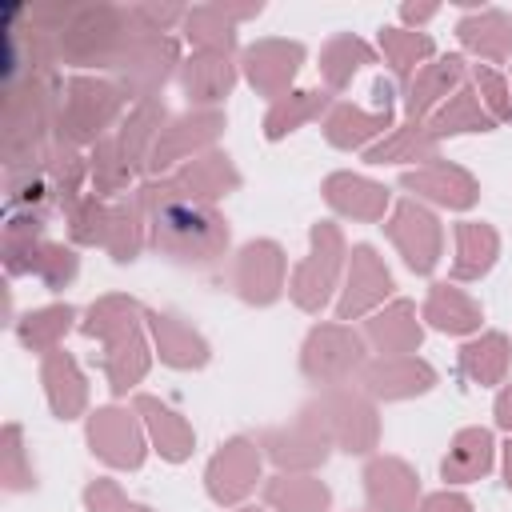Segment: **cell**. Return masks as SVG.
<instances>
[{"label": "cell", "instance_id": "obj_1", "mask_svg": "<svg viewBox=\"0 0 512 512\" xmlns=\"http://www.w3.org/2000/svg\"><path fill=\"white\" fill-rule=\"evenodd\" d=\"M148 220V244L176 264H212L228 248V220L216 204H200L176 188L172 176H156L136 188Z\"/></svg>", "mask_w": 512, "mask_h": 512}, {"label": "cell", "instance_id": "obj_2", "mask_svg": "<svg viewBox=\"0 0 512 512\" xmlns=\"http://www.w3.org/2000/svg\"><path fill=\"white\" fill-rule=\"evenodd\" d=\"M136 20L132 8H116V4H76V16L64 24V32L56 36L60 44V60L68 64H104L112 68L116 56L124 52V44L136 36Z\"/></svg>", "mask_w": 512, "mask_h": 512}, {"label": "cell", "instance_id": "obj_3", "mask_svg": "<svg viewBox=\"0 0 512 512\" xmlns=\"http://www.w3.org/2000/svg\"><path fill=\"white\" fill-rule=\"evenodd\" d=\"M124 104H128V96L120 92L116 80L72 76L64 84V100H60V116H56V144H68V148L100 144L104 132L124 112Z\"/></svg>", "mask_w": 512, "mask_h": 512}, {"label": "cell", "instance_id": "obj_4", "mask_svg": "<svg viewBox=\"0 0 512 512\" xmlns=\"http://www.w3.org/2000/svg\"><path fill=\"white\" fill-rule=\"evenodd\" d=\"M308 424H316L328 444L344 448V452H372L376 440H380V420H376V408L368 400V392H352V388H328L320 392L312 404H304L300 412Z\"/></svg>", "mask_w": 512, "mask_h": 512}, {"label": "cell", "instance_id": "obj_5", "mask_svg": "<svg viewBox=\"0 0 512 512\" xmlns=\"http://www.w3.org/2000/svg\"><path fill=\"white\" fill-rule=\"evenodd\" d=\"M308 240H312V248H308V256L296 264V272H292V280H288V296H292L296 308L320 312V308L328 304L336 280H340V268H344V256H348V252H344V236H340V228H336L332 220L312 224Z\"/></svg>", "mask_w": 512, "mask_h": 512}, {"label": "cell", "instance_id": "obj_6", "mask_svg": "<svg viewBox=\"0 0 512 512\" xmlns=\"http://www.w3.org/2000/svg\"><path fill=\"white\" fill-rule=\"evenodd\" d=\"M176 68H180V48L164 32H136L112 64L120 92L136 100H156V92Z\"/></svg>", "mask_w": 512, "mask_h": 512}, {"label": "cell", "instance_id": "obj_7", "mask_svg": "<svg viewBox=\"0 0 512 512\" xmlns=\"http://www.w3.org/2000/svg\"><path fill=\"white\" fill-rule=\"evenodd\" d=\"M364 364V336L348 324H316L300 348V368L312 384H344Z\"/></svg>", "mask_w": 512, "mask_h": 512}, {"label": "cell", "instance_id": "obj_8", "mask_svg": "<svg viewBox=\"0 0 512 512\" xmlns=\"http://www.w3.org/2000/svg\"><path fill=\"white\" fill-rule=\"evenodd\" d=\"M224 132V112L220 108H192L176 120H168L152 144V156H148V172L160 176L168 172L172 164H188L196 156H204L216 136Z\"/></svg>", "mask_w": 512, "mask_h": 512}, {"label": "cell", "instance_id": "obj_9", "mask_svg": "<svg viewBox=\"0 0 512 512\" xmlns=\"http://www.w3.org/2000/svg\"><path fill=\"white\" fill-rule=\"evenodd\" d=\"M388 240L396 244V252L404 256V264L416 272V276H428L436 264H440V248H444V232H440V220L416 204V200H400L384 224Z\"/></svg>", "mask_w": 512, "mask_h": 512}, {"label": "cell", "instance_id": "obj_10", "mask_svg": "<svg viewBox=\"0 0 512 512\" xmlns=\"http://www.w3.org/2000/svg\"><path fill=\"white\" fill-rule=\"evenodd\" d=\"M260 444L248 436H232L204 468V488L216 504H240L260 480Z\"/></svg>", "mask_w": 512, "mask_h": 512}, {"label": "cell", "instance_id": "obj_11", "mask_svg": "<svg viewBox=\"0 0 512 512\" xmlns=\"http://www.w3.org/2000/svg\"><path fill=\"white\" fill-rule=\"evenodd\" d=\"M376 108H360V104H332L324 116V140L332 148H364L368 140H376L384 128H392V88L384 80L372 84Z\"/></svg>", "mask_w": 512, "mask_h": 512}, {"label": "cell", "instance_id": "obj_12", "mask_svg": "<svg viewBox=\"0 0 512 512\" xmlns=\"http://www.w3.org/2000/svg\"><path fill=\"white\" fill-rule=\"evenodd\" d=\"M88 444L112 468L144 464V428H140V416L128 408H96L88 416Z\"/></svg>", "mask_w": 512, "mask_h": 512}, {"label": "cell", "instance_id": "obj_13", "mask_svg": "<svg viewBox=\"0 0 512 512\" xmlns=\"http://www.w3.org/2000/svg\"><path fill=\"white\" fill-rule=\"evenodd\" d=\"M300 64H304V48L296 40H256L240 56V68H244L248 84L260 96H272V100L288 96V84L296 80Z\"/></svg>", "mask_w": 512, "mask_h": 512}, {"label": "cell", "instance_id": "obj_14", "mask_svg": "<svg viewBox=\"0 0 512 512\" xmlns=\"http://www.w3.org/2000/svg\"><path fill=\"white\" fill-rule=\"evenodd\" d=\"M388 292H392L388 264L376 256L372 244H356L352 256H348V280H344V292L336 300V316L340 320H356V316L372 312L376 304H384Z\"/></svg>", "mask_w": 512, "mask_h": 512}, {"label": "cell", "instance_id": "obj_15", "mask_svg": "<svg viewBox=\"0 0 512 512\" xmlns=\"http://www.w3.org/2000/svg\"><path fill=\"white\" fill-rule=\"evenodd\" d=\"M436 384V368L420 356H376L360 364V388L376 400H408Z\"/></svg>", "mask_w": 512, "mask_h": 512}, {"label": "cell", "instance_id": "obj_16", "mask_svg": "<svg viewBox=\"0 0 512 512\" xmlns=\"http://www.w3.org/2000/svg\"><path fill=\"white\" fill-rule=\"evenodd\" d=\"M232 288L248 304H272L284 292V248L276 240H252L240 248Z\"/></svg>", "mask_w": 512, "mask_h": 512}, {"label": "cell", "instance_id": "obj_17", "mask_svg": "<svg viewBox=\"0 0 512 512\" xmlns=\"http://www.w3.org/2000/svg\"><path fill=\"white\" fill-rule=\"evenodd\" d=\"M260 452L280 468V472H312L316 464H324L328 460V436L316 428V424H308L304 416H296L292 424H284V428H268V432H260Z\"/></svg>", "mask_w": 512, "mask_h": 512}, {"label": "cell", "instance_id": "obj_18", "mask_svg": "<svg viewBox=\"0 0 512 512\" xmlns=\"http://www.w3.org/2000/svg\"><path fill=\"white\" fill-rule=\"evenodd\" d=\"M400 188L420 196V200H432L440 208H472L476 196H480V184L472 180V172H464L460 164H448V160H428L412 172L400 176Z\"/></svg>", "mask_w": 512, "mask_h": 512}, {"label": "cell", "instance_id": "obj_19", "mask_svg": "<svg viewBox=\"0 0 512 512\" xmlns=\"http://www.w3.org/2000/svg\"><path fill=\"white\" fill-rule=\"evenodd\" d=\"M364 496L372 512H416L420 480L400 456H372L364 464Z\"/></svg>", "mask_w": 512, "mask_h": 512}, {"label": "cell", "instance_id": "obj_20", "mask_svg": "<svg viewBox=\"0 0 512 512\" xmlns=\"http://www.w3.org/2000/svg\"><path fill=\"white\" fill-rule=\"evenodd\" d=\"M256 12H260V4H200V8H188L184 36L200 52L232 56V48H236V20H248Z\"/></svg>", "mask_w": 512, "mask_h": 512}, {"label": "cell", "instance_id": "obj_21", "mask_svg": "<svg viewBox=\"0 0 512 512\" xmlns=\"http://www.w3.org/2000/svg\"><path fill=\"white\" fill-rule=\"evenodd\" d=\"M464 76H468V64H464V56H456V52H448V56H440V60L416 68V76L408 80V92H404V112H408V120H424L428 112H436V108L460 88Z\"/></svg>", "mask_w": 512, "mask_h": 512}, {"label": "cell", "instance_id": "obj_22", "mask_svg": "<svg viewBox=\"0 0 512 512\" xmlns=\"http://www.w3.org/2000/svg\"><path fill=\"white\" fill-rule=\"evenodd\" d=\"M364 340L380 352V356H416L424 328L416 320V304L412 300H392L388 308L372 312L364 320Z\"/></svg>", "mask_w": 512, "mask_h": 512}, {"label": "cell", "instance_id": "obj_23", "mask_svg": "<svg viewBox=\"0 0 512 512\" xmlns=\"http://www.w3.org/2000/svg\"><path fill=\"white\" fill-rule=\"evenodd\" d=\"M132 412L144 420V428H148V440L156 444V452L164 456V460H172V464H180V460H188L192 456V444H196V432H192V424L176 412V408H168L160 396H148V392H140L136 400H132Z\"/></svg>", "mask_w": 512, "mask_h": 512}, {"label": "cell", "instance_id": "obj_24", "mask_svg": "<svg viewBox=\"0 0 512 512\" xmlns=\"http://www.w3.org/2000/svg\"><path fill=\"white\" fill-rule=\"evenodd\" d=\"M156 352L168 368H204L208 364V340L176 312H144Z\"/></svg>", "mask_w": 512, "mask_h": 512}, {"label": "cell", "instance_id": "obj_25", "mask_svg": "<svg viewBox=\"0 0 512 512\" xmlns=\"http://www.w3.org/2000/svg\"><path fill=\"white\" fill-rule=\"evenodd\" d=\"M172 180H176V188L184 196H192L200 204H216L220 196H228V192L240 188V172H236V164H232L228 152H204V156L180 164L172 172Z\"/></svg>", "mask_w": 512, "mask_h": 512}, {"label": "cell", "instance_id": "obj_26", "mask_svg": "<svg viewBox=\"0 0 512 512\" xmlns=\"http://www.w3.org/2000/svg\"><path fill=\"white\" fill-rule=\"evenodd\" d=\"M324 200L340 216L368 220V224L384 220V212H388V188L368 180V176H356V172H332L324 180Z\"/></svg>", "mask_w": 512, "mask_h": 512}, {"label": "cell", "instance_id": "obj_27", "mask_svg": "<svg viewBox=\"0 0 512 512\" xmlns=\"http://www.w3.org/2000/svg\"><path fill=\"white\" fill-rule=\"evenodd\" d=\"M40 380H44V392H48V404L60 420H76L88 404V384H84V372L80 364L64 352V348H52L44 352V364H40Z\"/></svg>", "mask_w": 512, "mask_h": 512}, {"label": "cell", "instance_id": "obj_28", "mask_svg": "<svg viewBox=\"0 0 512 512\" xmlns=\"http://www.w3.org/2000/svg\"><path fill=\"white\" fill-rule=\"evenodd\" d=\"M236 84V64L232 56H216V52H196L192 60L180 64V88L188 96V104L196 108H212L216 100H224Z\"/></svg>", "mask_w": 512, "mask_h": 512}, {"label": "cell", "instance_id": "obj_29", "mask_svg": "<svg viewBox=\"0 0 512 512\" xmlns=\"http://www.w3.org/2000/svg\"><path fill=\"white\" fill-rule=\"evenodd\" d=\"M456 36L468 52H476L480 60H492V64H504L512 56V20L508 12L500 8H476L468 16H460L456 24Z\"/></svg>", "mask_w": 512, "mask_h": 512}, {"label": "cell", "instance_id": "obj_30", "mask_svg": "<svg viewBox=\"0 0 512 512\" xmlns=\"http://www.w3.org/2000/svg\"><path fill=\"white\" fill-rule=\"evenodd\" d=\"M492 456H496V440L488 428H460L452 436L448 456L440 460V476L448 484H472L492 472Z\"/></svg>", "mask_w": 512, "mask_h": 512}, {"label": "cell", "instance_id": "obj_31", "mask_svg": "<svg viewBox=\"0 0 512 512\" xmlns=\"http://www.w3.org/2000/svg\"><path fill=\"white\" fill-rule=\"evenodd\" d=\"M164 124H168V112L160 100H136V108L124 116L116 144H120L132 172H148V156H152V144H156Z\"/></svg>", "mask_w": 512, "mask_h": 512}, {"label": "cell", "instance_id": "obj_32", "mask_svg": "<svg viewBox=\"0 0 512 512\" xmlns=\"http://www.w3.org/2000/svg\"><path fill=\"white\" fill-rule=\"evenodd\" d=\"M420 316L436 332H448V336H464V332L480 328V304L464 288H456V284H432Z\"/></svg>", "mask_w": 512, "mask_h": 512}, {"label": "cell", "instance_id": "obj_33", "mask_svg": "<svg viewBox=\"0 0 512 512\" xmlns=\"http://www.w3.org/2000/svg\"><path fill=\"white\" fill-rule=\"evenodd\" d=\"M500 252V236L492 224L480 220H460L456 224V260H452V280H480Z\"/></svg>", "mask_w": 512, "mask_h": 512}, {"label": "cell", "instance_id": "obj_34", "mask_svg": "<svg viewBox=\"0 0 512 512\" xmlns=\"http://www.w3.org/2000/svg\"><path fill=\"white\" fill-rule=\"evenodd\" d=\"M148 364H152V352H148L140 328H132V332H124V336L104 344V376H108V388L116 396L136 388L148 376Z\"/></svg>", "mask_w": 512, "mask_h": 512}, {"label": "cell", "instance_id": "obj_35", "mask_svg": "<svg viewBox=\"0 0 512 512\" xmlns=\"http://www.w3.org/2000/svg\"><path fill=\"white\" fill-rule=\"evenodd\" d=\"M264 504L276 512H324L332 504V492L308 472H276L264 484Z\"/></svg>", "mask_w": 512, "mask_h": 512}, {"label": "cell", "instance_id": "obj_36", "mask_svg": "<svg viewBox=\"0 0 512 512\" xmlns=\"http://www.w3.org/2000/svg\"><path fill=\"white\" fill-rule=\"evenodd\" d=\"M428 128H432L436 140H444V136H460V132H492L496 120H492L488 108L480 104L476 88H464V84H460V88L428 116Z\"/></svg>", "mask_w": 512, "mask_h": 512}, {"label": "cell", "instance_id": "obj_37", "mask_svg": "<svg viewBox=\"0 0 512 512\" xmlns=\"http://www.w3.org/2000/svg\"><path fill=\"white\" fill-rule=\"evenodd\" d=\"M440 140L432 136V128L424 120H408L400 128H392L380 144H372L364 152L368 164H408V160H436Z\"/></svg>", "mask_w": 512, "mask_h": 512}, {"label": "cell", "instance_id": "obj_38", "mask_svg": "<svg viewBox=\"0 0 512 512\" xmlns=\"http://www.w3.org/2000/svg\"><path fill=\"white\" fill-rule=\"evenodd\" d=\"M328 104H332V92H324V88L288 92V96L272 100V108H268V116H264V136H268V140H284V136L296 132L300 124L316 120Z\"/></svg>", "mask_w": 512, "mask_h": 512}, {"label": "cell", "instance_id": "obj_39", "mask_svg": "<svg viewBox=\"0 0 512 512\" xmlns=\"http://www.w3.org/2000/svg\"><path fill=\"white\" fill-rule=\"evenodd\" d=\"M144 244H148V220H144L140 200H136V196H128V200L112 204L108 240H104L108 256H112L116 264H128V260H136V256H140V248H144Z\"/></svg>", "mask_w": 512, "mask_h": 512}, {"label": "cell", "instance_id": "obj_40", "mask_svg": "<svg viewBox=\"0 0 512 512\" xmlns=\"http://www.w3.org/2000/svg\"><path fill=\"white\" fill-rule=\"evenodd\" d=\"M508 336L504 332H484L476 340H468L460 348V372L472 380V384H500L504 372H508Z\"/></svg>", "mask_w": 512, "mask_h": 512}, {"label": "cell", "instance_id": "obj_41", "mask_svg": "<svg viewBox=\"0 0 512 512\" xmlns=\"http://www.w3.org/2000/svg\"><path fill=\"white\" fill-rule=\"evenodd\" d=\"M364 64H372V48H368L360 36H352V32H340V36H332V40L320 48V76H324V84H328L332 92L348 88L352 76H356Z\"/></svg>", "mask_w": 512, "mask_h": 512}, {"label": "cell", "instance_id": "obj_42", "mask_svg": "<svg viewBox=\"0 0 512 512\" xmlns=\"http://www.w3.org/2000/svg\"><path fill=\"white\" fill-rule=\"evenodd\" d=\"M132 328H140V304L132 300V296H100L92 308H88V316L80 320V332L84 336H96V340H116V336H124V332H132Z\"/></svg>", "mask_w": 512, "mask_h": 512}, {"label": "cell", "instance_id": "obj_43", "mask_svg": "<svg viewBox=\"0 0 512 512\" xmlns=\"http://www.w3.org/2000/svg\"><path fill=\"white\" fill-rule=\"evenodd\" d=\"M380 52L396 80H412L416 64L424 68V60L432 56V36L412 28H380Z\"/></svg>", "mask_w": 512, "mask_h": 512}, {"label": "cell", "instance_id": "obj_44", "mask_svg": "<svg viewBox=\"0 0 512 512\" xmlns=\"http://www.w3.org/2000/svg\"><path fill=\"white\" fill-rule=\"evenodd\" d=\"M72 320H76V312H72L68 304H48V308L28 312V316L16 324V332H20V340H24L32 352H52V348H60L64 332L72 328Z\"/></svg>", "mask_w": 512, "mask_h": 512}, {"label": "cell", "instance_id": "obj_45", "mask_svg": "<svg viewBox=\"0 0 512 512\" xmlns=\"http://www.w3.org/2000/svg\"><path fill=\"white\" fill-rule=\"evenodd\" d=\"M44 172H48L52 192H56V200H60L64 208L80 200V188H84V176H88V160H84L76 148L52 144V148L44 152Z\"/></svg>", "mask_w": 512, "mask_h": 512}, {"label": "cell", "instance_id": "obj_46", "mask_svg": "<svg viewBox=\"0 0 512 512\" xmlns=\"http://www.w3.org/2000/svg\"><path fill=\"white\" fill-rule=\"evenodd\" d=\"M88 176H92L96 196H112V192H124L128 188V180L136 172L128 168L116 136H104L100 144H92V152H88Z\"/></svg>", "mask_w": 512, "mask_h": 512}, {"label": "cell", "instance_id": "obj_47", "mask_svg": "<svg viewBox=\"0 0 512 512\" xmlns=\"http://www.w3.org/2000/svg\"><path fill=\"white\" fill-rule=\"evenodd\" d=\"M68 216V236L76 244H104L108 240V220H112V208L92 192V196H80L76 204L64 208Z\"/></svg>", "mask_w": 512, "mask_h": 512}, {"label": "cell", "instance_id": "obj_48", "mask_svg": "<svg viewBox=\"0 0 512 512\" xmlns=\"http://www.w3.org/2000/svg\"><path fill=\"white\" fill-rule=\"evenodd\" d=\"M472 88L480 96V104L488 108L492 120H512V84L496 72V68H472Z\"/></svg>", "mask_w": 512, "mask_h": 512}, {"label": "cell", "instance_id": "obj_49", "mask_svg": "<svg viewBox=\"0 0 512 512\" xmlns=\"http://www.w3.org/2000/svg\"><path fill=\"white\" fill-rule=\"evenodd\" d=\"M4 460H0V476H4V488L8 492H20V488H28L32 480H36V472H32V464H28V456H24V444H20V428L16 424H8L4 428Z\"/></svg>", "mask_w": 512, "mask_h": 512}, {"label": "cell", "instance_id": "obj_50", "mask_svg": "<svg viewBox=\"0 0 512 512\" xmlns=\"http://www.w3.org/2000/svg\"><path fill=\"white\" fill-rule=\"evenodd\" d=\"M84 508H88V512H156V508H148V504L128 500L124 488H120L116 480H108V476H100V480H92V484L84 488Z\"/></svg>", "mask_w": 512, "mask_h": 512}, {"label": "cell", "instance_id": "obj_51", "mask_svg": "<svg viewBox=\"0 0 512 512\" xmlns=\"http://www.w3.org/2000/svg\"><path fill=\"white\" fill-rule=\"evenodd\" d=\"M184 16H188V8H180V4H136L132 8V20L140 32H164L168 24H176Z\"/></svg>", "mask_w": 512, "mask_h": 512}, {"label": "cell", "instance_id": "obj_52", "mask_svg": "<svg viewBox=\"0 0 512 512\" xmlns=\"http://www.w3.org/2000/svg\"><path fill=\"white\" fill-rule=\"evenodd\" d=\"M416 512H472V504H468V496H460V492H432V496L420 500Z\"/></svg>", "mask_w": 512, "mask_h": 512}, {"label": "cell", "instance_id": "obj_53", "mask_svg": "<svg viewBox=\"0 0 512 512\" xmlns=\"http://www.w3.org/2000/svg\"><path fill=\"white\" fill-rule=\"evenodd\" d=\"M492 412H496V424L512 432V384H504V392L496 396V408Z\"/></svg>", "mask_w": 512, "mask_h": 512}, {"label": "cell", "instance_id": "obj_54", "mask_svg": "<svg viewBox=\"0 0 512 512\" xmlns=\"http://www.w3.org/2000/svg\"><path fill=\"white\" fill-rule=\"evenodd\" d=\"M436 12H440L436 4H404V8H400V16H404L408 24H424V20H432Z\"/></svg>", "mask_w": 512, "mask_h": 512}, {"label": "cell", "instance_id": "obj_55", "mask_svg": "<svg viewBox=\"0 0 512 512\" xmlns=\"http://www.w3.org/2000/svg\"><path fill=\"white\" fill-rule=\"evenodd\" d=\"M504 484L512 488V440L504 444Z\"/></svg>", "mask_w": 512, "mask_h": 512}, {"label": "cell", "instance_id": "obj_56", "mask_svg": "<svg viewBox=\"0 0 512 512\" xmlns=\"http://www.w3.org/2000/svg\"><path fill=\"white\" fill-rule=\"evenodd\" d=\"M240 512H260V508H240Z\"/></svg>", "mask_w": 512, "mask_h": 512}]
</instances>
